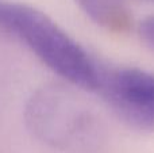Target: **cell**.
<instances>
[{
    "instance_id": "4",
    "label": "cell",
    "mask_w": 154,
    "mask_h": 153,
    "mask_svg": "<svg viewBox=\"0 0 154 153\" xmlns=\"http://www.w3.org/2000/svg\"><path fill=\"white\" fill-rule=\"evenodd\" d=\"M85 15L114 34H125L131 29L133 16L127 0H76Z\"/></svg>"
},
{
    "instance_id": "1",
    "label": "cell",
    "mask_w": 154,
    "mask_h": 153,
    "mask_svg": "<svg viewBox=\"0 0 154 153\" xmlns=\"http://www.w3.org/2000/svg\"><path fill=\"white\" fill-rule=\"evenodd\" d=\"M0 29L20 41L72 87L96 91L100 62L45 12L23 3L2 2Z\"/></svg>"
},
{
    "instance_id": "3",
    "label": "cell",
    "mask_w": 154,
    "mask_h": 153,
    "mask_svg": "<svg viewBox=\"0 0 154 153\" xmlns=\"http://www.w3.org/2000/svg\"><path fill=\"white\" fill-rule=\"evenodd\" d=\"M111 111L137 132H154V73L101 65L96 91Z\"/></svg>"
},
{
    "instance_id": "2",
    "label": "cell",
    "mask_w": 154,
    "mask_h": 153,
    "mask_svg": "<svg viewBox=\"0 0 154 153\" xmlns=\"http://www.w3.org/2000/svg\"><path fill=\"white\" fill-rule=\"evenodd\" d=\"M24 118L38 140L62 152L93 153L106 142L104 122L68 86L46 84L38 88L27 102Z\"/></svg>"
},
{
    "instance_id": "5",
    "label": "cell",
    "mask_w": 154,
    "mask_h": 153,
    "mask_svg": "<svg viewBox=\"0 0 154 153\" xmlns=\"http://www.w3.org/2000/svg\"><path fill=\"white\" fill-rule=\"evenodd\" d=\"M138 34L143 43H146V46L154 50V15L147 16L139 23Z\"/></svg>"
}]
</instances>
